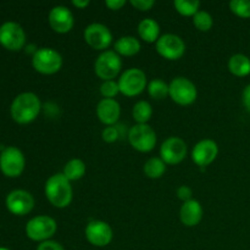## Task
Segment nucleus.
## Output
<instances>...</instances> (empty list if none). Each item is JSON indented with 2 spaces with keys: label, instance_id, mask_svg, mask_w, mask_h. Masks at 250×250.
I'll return each mask as SVG.
<instances>
[{
  "label": "nucleus",
  "instance_id": "obj_9",
  "mask_svg": "<svg viewBox=\"0 0 250 250\" xmlns=\"http://www.w3.org/2000/svg\"><path fill=\"white\" fill-rule=\"evenodd\" d=\"M26 166L23 153L16 146H7L0 154V170L6 177L16 178L22 175Z\"/></svg>",
  "mask_w": 250,
  "mask_h": 250
},
{
  "label": "nucleus",
  "instance_id": "obj_26",
  "mask_svg": "<svg viewBox=\"0 0 250 250\" xmlns=\"http://www.w3.org/2000/svg\"><path fill=\"white\" fill-rule=\"evenodd\" d=\"M148 94L154 100H163L168 97V83L163 80H153L148 83Z\"/></svg>",
  "mask_w": 250,
  "mask_h": 250
},
{
  "label": "nucleus",
  "instance_id": "obj_37",
  "mask_svg": "<svg viewBox=\"0 0 250 250\" xmlns=\"http://www.w3.org/2000/svg\"><path fill=\"white\" fill-rule=\"evenodd\" d=\"M89 0H73L72 5L77 9H85L87 6H89Z\"/></svg>",
  "mask_w": 250,
  "mask_h": 250
},
{
  "label": "nucleus",
  "instance_id": "obj_15",
  "mask_svg": "<svg viewBox=\"0 0 250 250\" xmlns=\"http://www.w3.org/2000/svg\"><path fill=\"white\" fill-rule=\"evenodd\" d=\"M7 210L16 216H24L34 208V198L29 192L23 189H15L7 194L5 200Z\"/></svg>",
  "mask_w": 250,
  "mask_h": 250
},
{
  "label": "nucleus",
  "instance_id": "obj_2",
  "mask_svg": "<svg viewBox=\"0 0 250 250\" xmlns=\"http://www.w3.org/2000/svg\"><path fill=\"white\" fill-rule=\"evenodd\" d=\"M44 193L48 202L58 209H65L72 203V186L62 172L54 173L46 180Z\"/></svg>",
  "mask_w": 250,
  "mask_h": 250
},
{
  "label": "nucleus",
  "instance_id": "obj_11",
  "mask_svg": "<svg viewBox=\"0 0 250 250\" xmlns=\"http://www.w3.org/2000/svg\"><path fill=\"white\" fill-rule=\"evenodd\" d=\"M83 38L90 48L102 51V53L107 50L112 43V33L109 27L103 23H98V22L90 23L85 27L83 32Z\"/></svg>",
  "mask_w": 250,
  "mask_h": 250
},
{
  "label": "nucleus",
  "instance_id": "obj_3",
  "mask_svg": "<svg viewBox=\"0 0 250 250\" xmlns=\"http://www.w3.org/2000/svg\"><path fill=\"white\" fill-rule=\"evenodd\" d=\"M62 56L53 48H39L32 56V66L42 75H55L62 67Z\"/></svg>",
  "mask_w": 250,
  "mask_h": 250
},
{
  "label": "nucleus",
  "instance_id": "obj_34",
  "mask_svg": "<svg viewBox=\"0 0 250 250\" xmlns=\"http://www.w3.org/2000/svg\"><path fill=\"white\" fill-rule=\"evenodd\" d=\"M37 250H65L63 247L61 246L59 242L55 241H45V242H42L41 244L38 246Z\"/></svg>",
  "mask_w": 250,
  "mask_h": 250
},
{
  "label": "nucleus",
  "instance_id": "obj_25",
  "mask_svg": "<svg viewBox=\"0 0 250 250\" xmlns=\"http://www.w3.org/2000/svg\"><path fill=\"white\" fill-rule=\"evenodd\" d=\"M144 173L150 180H158L164 176L166 171V164L161 160V158H150L143 167Z\"/></svg>",
  "mask_w": 250,
  "mask_h": 250
},
{
  "label": "nucleus",
  "instance_id": "obj_20",
  "mask_svg": "<svg viewBox=\"0 0 250 250\" xmlns=\"http://www.w3.org/2000/svg\"><path fill=\"white\" fill-rule=\"evenodd\" d=\"M138 36L143 42L153 44L160 38V26L154 19H144L138 24Z\"/></svg>",
  "mask_w": 250,
  "mask_h": 250
},
{
  "label": "nucleus",
  "instance_id": "obj_10",
  "mask_svg": "<svg viewBox=\"0 0 250 250\" xmlns=\"http://www.w3.org/2000/svg\"><path fill=\"white\" fill-rule=\"evenodd\" d=\"M156 51L161 58L168 61L180 60L186 53V43L180 36L173 33H166L160 36L155 43Z\"/></svg>",
  "mask_w": 250,
  "mask_h": 250
},
{
  "label": "nucleus",
  "instance_id": "obj_21",
  "mask_svg": "<svg viewBox=\"0 0 250 250\" xmlns=\"http://www.w3.org/2000/svg\"><path fill=\"white\" fill-rule=\"evenodd\" d=\"M141 42L133 36H124L116 41L114 44V50L120 56H134L141 51Z\"/></svg>",
  "mask_w": 250,
  "mask_h": 250
},
{
  "label": "nucleus",
  "instance_id": "obj_38",
  "mask_svg": "<svg viewBox=\"0 0 250 250\" xmlns=\"http://www.w3.org/2000/svg\"><path fill=\"white\" fill-rule=\"evenodd\" d=\"M0 250H10V249H7V248H0Z\"/></svg>",
  "mask_w": 250,
  "mask_h": 250
},
{
  "label": "nucleus",
  "instance_id": "obj_1",
  "mask_svg": "<svg viewBox=\"0 0 250 250\" xmlns=\"http://www.w3.org/2000/svg\"><path fill=\"white\" fill-rule=\"evenodd\" d=\"M41 109L42 103L38 95L32 92H24L12 100L10 114L15 122L20 125H27L33 122L38 117Z\"/></svg>",
  "mask_w": 250,
  "mask_h": 250
},
{
  "label": "nucleus",
  "instance_id": "obj_14",
  "mask_svg": "<svg viewBox=\"0 0 250 250\" xmlns=\"http://www.w3.org/2000/svg\"><path fill=\"white\" fill-rule=\"evenodd\" d=\"M85 239L89 242L92 246L103 248L111 243L114 238V232L107 222L102 220H92L88 222L87 227L84 229Z\"/></svg>",
  "mask_w": 250,
  "mask_h": 250
},
{
  "label": "nucleus",
  "instance_id": "obj_35",
  "mask_svg": "<svg viewBox=\"0 0 250 250\" xmlns=\"http://www.w3.org/2000/svg\"><path fill=\"white\" fill-rule=\"evenodd\" d=\"M105 5H106V7H109L111 11H119V10H121L122 7L126 5V1H125V0H106V1H105Z\"/></svg>",
  "mask_w": 250,
  "mask_h": 250
},
{
  "label": "nucleus",
  "instance_id": "obj_24",
  "mask_svg": "<svg viewBox=\"0 0 250 250\" xmlns=\"http://www.w3.org/2000/svg\"><path fill=\"white\" fill-rule=\"evenodd\" d=\"M132 117L137 125H146L153 117V106L146 100H139L133 105Z\"/></svg>",
  "mask_w": 250,
  "mask_h": 250
},
{
  "label": "nucleus",
  "instance_id": "obj_7",
  "mask_svg": "<svg viewBox=\"0 0 250 250\" xmlns=\"http://www.w3.org/2000/svg\"><path fill=\"white\" fill-rule=\"evenodd\" d=\"M168 97L177 105L188 106L197 100L198 90L189 78L176 77L168 83Z\"/></svg>",
  "mask_w": 250,
  "mask_h": 250
},
{
  "label": "nucleus",
  "instance_id": "obj_18",
  "mask_svg": "<svg viewBox=\"0 0 250 250\" xmlns=\"http://www.w3.org/2000/svg\"><path fill=\"white\" fill-rule=\"evenodd\" d=\"M121 116V106L116 99H102L97 105V117L105 126H115Z\"/></svg>",
  "mask_w": 250,
  "mask_h": 250
},
{
  "label": "nucleus",
  "instance_id": "obj_31",
  "mask_svg": "<svg viewBox=\"0 0 250 250\" xmlns=\"http://www.w3.org/2000/svg\"><path fill=\"white\" fill-rule=\"evenodd\" d=\"M120 137H121L120 128L116 126H107L102 132V139L105 143H115L119 141Z\"/></svg>",
  "mask_w": 250,
  "mask_h": 250
},
{
  "label": "nucleus",
  "instance_id": "obj_4",
  "mask_svg": "<svg viewBox=\"0 0 250 250\" xmlns=\"http://www.w3.org/2000/svg\"><path fill=\"white\" fill-rule=\"evenodd\" d=\"M117 83H119L120 93L128 98H133L142 94L148 87L146 72L137 67H131L125 71L120 76Z\"/></svg>",
  "mask_w": 250,
  "mask_h": 250
},
{
  "label": "nucleus",
  "instance_id": "obj_19",
  "mask_svg": "<svg viewBox=\"0 0 250 250\" xmlns=\"http://www.w3.org/2000/svg\"><path fill=\"white\" fill-rule=\"evenodd\" d=\"M203 207L198 200L192 199L183 203L180 209V220L186 227H195L203 220Z\"/></svg>",
  "mask_w": 250,
  "mask_h": 250
},
{
  "label": "nucleus",
  "instance_id": "obj_5",
  "mask_svg": "<svg viewBox=\"0 0 250 250\" xmlns=\"http://www.w3.org/2000/svg\"><path fill=\"white\" fill-rule=\"evenodd\" d=\"M122 70L121 56L115 50H105L100 53L94 62V72L103 82L114 81Z\"/></svg>",
  "mask_w": 250,
  "mask_h": 250
},
{
  "label": "nucleus",
  "instance_id": "obj_16",
  "mask_svg": "<svg viewBox=\"0 0 250 250\" xmlns=\"http://www.w3.org/2000/svg\"><path fill=\"white\" fill-rule=\"evenodd\" d=\"M51 29L59 34L68 33L75 26V16L68 7L56 5L50 10L48 16Z\"/></svg>",
  "mask_w": 250,
  "mask_h": 250
},
{
  "label": "nucleus",
  "instance_id": "obj_12",
  "mask_svg": "<svg viewBox=\"0 0 250 250\" xmlns=\"http://www.w3.org/2000/svg\"><path fill=\"white\" fill-rule=\"evenodd\" d=\"M0 44L10 51H20L26 44V33L21 24L5 22L0 26Z\"/></svg>",
  "mask_w": 250,
  "mask_h": 250
},
{
  "label": "nucleus",
  "instance_id": "obj_27",
  "mask_svg": "<svg viewBox=\"0 0 250 250\" xmlns=\"http://www.w3.org/2000/svg\"><path fill=\"white\" fill-rule=\"evenodd\" d=\"M173 6H175L176 11L180 15L185 17H193L198 11H199L200 7V1L198 0H176L173 2Z\"/></svg>",
  "mask_w": 250,
  "mask_h": 250
},
{
  "label": "nucleus",
  "instance_id": "obj_29",
  "mask_svg": "<svg viewBox=\"0 0 250 250\" xmlns=\"http://www.w3.org/2000/svg\"><path fill=\"white\" fill-rule=\"evenodd\" d=\"M232 14L241 19H250V0H232L229 4Z\"/></svg>",
  "mask_w": 250,
  "mask_h": 250
},
{
  "label": "nucleus",
  "instance_id": "obj_32",
  "mask_svg": "<svg viewBox=\"0 0 250 250\" xmlns=\"http://www.w3.org/2000/svg\"><path fill=\"white\" fill-rule=\"evenodd\" d=\"M131 5L134 9L138 10V11L144 12L153 9L155 1L154 0H131Z\"/></svg>",
  "mask_w": 250,
  "mask_h": 250
},
{
  "label": "nucleus",
  "instance_id": "obj_28",
  "mask_svg": "<svg viewBox=\"0 0 250 250\" xmlns=\"http://www.w3.org/2000/svg\"><path fill=\"white\" fill-rule=\"evenodd\" d=\"M193 24L200 32H209L214 26V19L211 15L204 10H199L193 16Z\"/></svg>",
  "mask_w": 250,
  "mask_h": 250
},
{
  "label": "nucleus",
  "instance_id": "obj_30",
  "mask_svg": "<svg viewBox=\"0 0 250 250\" xmlns=\"http://www.w3.org/2000/svg\"><path fill=\"white\" fill-rule=\"evenodd\" d=\"M120 93L119 83L116 81H105L100 85V94L103 99H115L116 95Z\"/></svg>",
  "mask_w": 250,
  "mask_h": 250
},
{
  "label": "nucleus",
  "instance_id": "obj_33",
  "mask_svg": "<svg viewBox=\"0 0 250 250\" xmlns=\"http://www.w3.org/2000/svg\"><path fill=\"white\" fill-rule=\"evenodd\" d=\"M176 194H177L178 199L182 200L183 203L189 202V200L193 199V189L190 187H188V186H181V187H178Z\"/></svg>",
  "mask_w": 250,
  "mask_h": 250
},
{
  "label": "nucleus",
  "instance_id": "obj_6",
  "mask_svg": "<svg viewBox=\"0 0 250 250\" xmlns=\"http://www.w3.org/2000/svg\"><path fill=\"white\" fill-rule=\"evenodd\" d=\"M58 231L55 220L46 215H39L29 220L26 225V234L31 241L45 242L50 241Z\"/></svg>",
  "mask_w": 250,
  "mask_h": 250
},
{
  "label": "nucleus",
  "instance_id": "obj_8",
  "mask_svg": "<svg viewBox=\"0 0 250 250\" xmlns=\"http://www.w3.org/2000/svg\"><path fill=\"white\" fill-rule=\"evenodd\" d=\"M129 144L133 149H136L139 153H149L153 150L158 142L155 131L153 127L146 125H134L129 128L127 133Z\"/></svg>",
  "mask_w": 250,
  "mask_h": 250
},
{
  "label": "nucleus",
  "instance_id": "obj_13",
  "mask_svg": "<svg viewBox=\"0 0 250 250\" xmlns=\"http://www.w3.org/2000/svg\"><path fill=\"white\" fill-rule=\"evenodd\" d=\"M187 156V144L180 137H168L160 146V158L166 165H178Z\"/></svg>",
  "mask_w": 250,
  "mask_h": 250
},
{
  "label": "nucleus",
  "instance_id": "obj_22",
  "mask_svg": "<svg viewBox=\"0 0 250 250\" xmlns=\"http://www.w3.org/2000/svg\"><path fill=\"white\" fill-rule=\"evenodd\" d=\"M229 71L236 77L250 75V59L244 54H234L229 60Z\"/></svg>",
  "mask_w": 250,
  "mask_h": 250
},
{
  "label": "nucleus",
  "instance_id": "obj_36",
  "mask_svg": "<svg viewBox=\"0 0 250 250\" xmlns=\"http://www.w3.org/2000/svg\"><path fill=\"white\" fill-rule=\"evenodd\" d=\"M242 103H243L247 111L250 112V84L246 85V88L243 89V93H242Z\"/></svg>",
  "mask_w": 250,
  "mask_h": 250
},
{
  "label": "nucleus",
  "instance_id": "obj_23",
  "mask_svg": "<svg viewBox=\"0 0 250 250\" xmlns=\"http://www.w3.org/2000/svg\"><path fill=\"white\" fill-rule=\"evenodd\" d=\"M87 172V165L81 159H71L63 166L62 173L70 182L78 181L84 177Z\"/></svg>",
  "mask_w": 250,
  "mask_h": 250
},
{
  "label": "nucleus",
  "instance_id": "obj_17",
  "mask_svg": "<svg viewBox=\"0 0 250 250\" xmlns=\"http://www.w3.org/2000/svg\"><path fill=\"white\" fill-rule=\"evenodd\" d=\"M219 155V146L212 139H203L198 142L192 150V160L200 167L209 166Z\"/></svg>",
  "mask_w": 250,
  "mask_h": 250
}]
</instances>
